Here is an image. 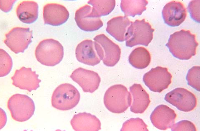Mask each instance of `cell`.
<instances>
[{"label": "cell", "instance_id": "2", "mask_svg": "<svg viewBox=\"0 0 200 131\" xmlns=\"http://www.w3.org/2000/svg\"><path fill=\"white\" fill-rule=\"evenodd\" d=\"M104 103L107 109L114 113H121L131 105V96L126 88L121 84L110 87L104 96Z\"/></svg>", "mask_w": 200, "mask_h": 131}, {"label": "cell", "instance_id": "23", "mask_svg": "<svg viewBox=\"0 0 200 131\" xmlns=\"http://www.w3.org/2000/svg\"><path fill=\"white\" fill-rule=\"evenodd\" d=\"M146 0H121V8L125 16L135 17L140 15L146 10Z\"/></svg>", "mask_w": 200, "mask_h": 131}, {"label": "cell", "instance_id": "11", "mask_svg": "<svg viewBox=\"0 0 200 131\" xmlns=\"http://www.w3.org/2000/svg\"><path fill=\"white\" fill-rule=\"evenodd\" d=\"M70 77L77 83L85 92L92 93L98 88L101 78L94 71L79 67L75 70Z\"/></svg>", "mask_w": 200, "mask_h": 131}, {"label": "cell", "instance_id": "24", "mask_svg": "<svg viewBox=\"0 0 200 131\" xmlns=\"http://www.w3.org/2000/svg\"><path fill=\"white\" fill-rule=\"evenodd\" d=\"M88 3L93 7L92 14L98 17L110 13L114 9L116 4L115 0H90Z\"/></svg>", "mask_w": 200, "mask_h": 131}, {"label": "cell", "instance_id": "29", "mask_svg": "<svg viewBox=\"0 0 200 131\" xmlns=\"http://www.w3.org/2000/svg\"><path fill=\"white\" fill-rule=\"evenodd\" d=\"M199 2V0L191 1L188 7L191 18L198 23L200 22Z\"/></svg>", "mask_w": 200, "mask_h": 131}, {"label": "cell", "instance_id": "20", "mask_svg": "<svg viewBox=\"0 0 200 131\" xmlns=\"http://www.w3.org/2000/svg\"><path fill=\"white\" fill-rule=\"evenodd\" d=\"M131 22L125 16L113 17L107 22L106 31L119 41H125V36Z\"/></svg>", "mask_w": 200, "mask_h": 131}, {"label": "cell", "instance_id": "18", "mask_svg": "<svg viewBox=\"0 0 200 131\" xmlns=\"http://www.w3.org/2000/svg\"><path fill=\"white\" fill-rule=\"evenodd\" d=\"M70 124L75 131H98L101 129V124L95 116L86 112L74 115Z\"/></svg>", "mask_w": 200, "mask_h": 131}, {"label": "cell", "instance_id": "19", "mask_svg": "<svg viewBox=\"0 0 200 131\" xmlns=\"http://www.w3.org/2000/svg\"><path fill=\"white\" fill-rule=\"evenodd\" d=\"M130 90L133 98L131 111L136 114L143 113L150 103L149 94L140 84H134L130 87Z\"/></svg>", "mask_w": 200, "mask_h": 131}, {"label": "cell", "instance_id": "1", "mask_svg": "<svg viewBox=\"0 0 200 131\" xmlns=\"http://www.w3.org/2000/svg\"><path fill=\"white\" fill-rule=\"evenodd\" d=\"M198 45L196 35L189 30L184 29L171 35L165 45L174 56L183 60H188L195 56Z\"/></svg>", "mask_w": 200, "mask_h": 131}, {"label": "cell", "instance_id": "17", "mask_svg": "<svg viewBox=\"0 0 200 131\" xmlns=\"http://www.w3.org/2000/svg\"><path fill=\"white\" fill-rule=\"evenodd\" d=\"M69 17L68 10L63 5L51 3L44 7L43 17L45 24L60 26L66 22Z\"/></svg>", "mask_w": 200, "mask_h": 131}, {"label": "cell", "instance_id": "7", "mask_svg": "<svg viewBox=\"0 0 200 131\" xmlns=\"http://www.w3.org/2000/svg\"><path fill=\"white\" fill-rule=\"evenodd\" d=\"M4 43L16 54L23 52L31 42L32 31L29 28L14 27L5 35Z\"/></svg>", "mask_w": 200, "mask_h": 131}, {"label": "cell", "instance_id": "27", "mask_svg": "<svg viewBox=\"0 0 200 131\" xmlns=\"http://www.w3.org/2000/svg\"><path fill=\"white\" fill-rule=\"evenodd\" d=\"M147 126L139 118L131 119L125 122L121 131H148Z\"/></svg>", "mask_w": 200, "mask_h": 131}, {"label": "cell", "instance_id": "22", "mask_svg": "<svg viewBox=\"0 0 200 131\" xmlns=\"http://www.w3.org/2000/svg\"><path fill=\"white\" fill-rule=\"evenodd\" d=\"M128 60L130 63L134 67L143 69L149 65L151 56L147 49L143 47H139L132 51Z\"/></svg>", "mask_w": 200, "mask_h": 131}, {"label": "cell", "instance_id": "15", "mask_svg": "<svg viewBox=\"0 0 200 131\" xmlns=\"http://www.w3.org/2000/svg\"><path fill=\"white\" fill-rule=\"evenodd\" d=\"M162 16L165 23L171 27L178 26L183 22L187 16L186 8L180 2L172 1L167 3L162 11Z\"/></svg>", "mask_w": 200, "mask_h": 131}, {"label": "cell", "instance_id": "13", "mask_svg": "<svg viewBox=\"0 0 200 131\" xmlns=\"http://www.w3.org/2000/svg\"><path fill=\"white\" fill-rule=\"evenodd\" d=\"M93 39L101 47L103 64L108 66H114L120 58L121 50L119 46L103 34L97 35Z\"/></svg>", "mask_w": 200, "mask_h": 131}, {"label": "cell", "instance_id": "9", "mask_svg": "<svg viewBox=\"0 0 200 131\" xmlns=\"http://www.w3.org/2000/svg\"><path fill=\"white\" fill-rule=\"evenodd\" d=\"M164 99L179 110L185 112L192 110L197 105L195 95L183 88H176L168 93L165 95Z\"/></svg>", "mask_w": 200, "mask_h": 131}, {"label": "cell", "instance_id": "10", "mask_svg": "<svg viewBox=\"0 0 200 131\" xmlns=\"http://www.w3.org/2000/svg\"><path fill=\"white\" fill-rule=\"evenodd\" d=\"M75 55L79 62L89 66L96 65L101 60L98 44L91 40H85L79 44Z\"/></svg>", "mask_w": 200, "mask_h": 131}, {"label": "cell", "instance_id": "5", "mask_svg": "<svg viewBox=\"0 0 200 131\" xmlns=\"http://www.w3.org/2000/svg\"><path fill=\"white\" fill-rule=\"evenodd\" d=\"M80 99L78 90L69 83L59 85L54 91L51 97V104L54 108L61 110H68L75 107Z\"/></svg>", "mask_w": 200, "mask_h": 131}, {"label": "cell", "instance_id": "8", "mask_svg": "<svg viewBox=\"0 0 200 131\" xmlns=\"http://www.w3.org/2000/svg\"><path fill=\"white\" fill-rule=\"evenodd\" d=\"M172 77L167 68L158 66L145 73L143 80L151 91L160 93L167 88L171 82Z\"/></svg>", "mask_w": 200, "mask_h": 131}, {"label": "cell", "instance_id": "16", "mask_svg": "<svg viewBox=\"0 0 200 131\" xmlns=\"http://www.w3.org/2000/svg\"><path fill=\"white\" fill-rule=\"evenodd\" d=\"M176 114L174 110L166 105L157 106L152 112L150 119L153 125L161 130L171 128L174 124Z\"/></svg>", "mask_w": 200, "mask_h": 131}, {"label": "cell", "instance_id": "6", "mask_svg": "<svg viewBox=\"0 0 200 131\" xmlns=\"http://www.w3.org/2000/svg\"><path fill=\"white\" fill-rule=\"evenodd\" d=\"M7 106L12 118L19 122L29 120L33 115L35 108L34 102L31 98L19 94L11 96L8 101Z\"/></svg>", "mask_w": 200, "mask_h": 131}, {"label": "cell", "instance_id": "12", "mask_svg": "<svg viewBox=\"0 0 200 131\" xmlns=\"http://www.w3.org/2000/svg\"><path fill=\"white\" fill-rule=\"evenodd\" d=\"M38 76L36 71H32L31 68L23 66L15 71L11 77L12 84L20 89L30 92L40 87L41 80L38 79Z\"/></svg>", "mask_w": 200, "mask_h": 131}, {"label": "cell", "instance_id": "25", "mask_svg": "<svg viewBox=\"0 0 200 131\" xmlns=\"http://www.w3.org/2000/svg\"><path fill=\"white\" fill-rule=\"evenodd\" d=\"M200 66H194L189 70L186 77L188 85L199 91L200 90Z\"/></svg>", "mask_w": 200, "mask_h": 131}, {"label": "cell", "instance_id": "26", "mask_svg": "<svg viewBox=\"0 0 200 131\" xmlns=\"http://www.w3.org/2000/svg\"><path fill=\"white\" fill-rule=\"evenodd\" d=\"M12 66V59L4 50L0 49V77H4L10 72Z\"/></svg>", "mask_w": 200, "mask_h": 131}, {"label": "cell", "instance_id": "21", "mask_svg": "<svg viewBox=\"0 0 200 131\" xmlns=\"http://www.w3.org/2000/svg\"><path fill=\"white\" fill-rule=\"evenodd\" d=\"M38 6L33 1H23L17 6L16 10L17 17L24 23L30 24L35 22L38 17Z\"/></svg>", "mask_w": 200, "mask_h": 131}, {"label": "cell", "instance_id": "28", "mask_svg": "<svg viewBox=\"0 0 200 131\" xmlns=\"http://www.w3.org/2000/svg\"><path fill=\"white\" fill-rule=\"evenodd\" d=\"M172 131H196L194 125L191 122L187 120L181 121L171 128Z\"/></svg>", "mask_w": 200, "mask_h": 131}, {"label": "cell", "instance_id": "30", "mask_svg": "<svg viewBox=\"0 0 200 131\" xmlns=\"http://www.w3.org/2000/svg\"><path fill=\"white\" fill-rule=\"evenodd\" d=\"M2 2V3L1 2V6H5L3 7H1V9L2 10V11H3L5 12H8L10 10H11V9L12 8V5L14 3H13L15 2H13L12 3H10V2H12V0L9 3H4L2 1V0H1Z\"/></svg>", "mask_w": 200, "mask_h": 131}, {"label": "cell", "instance_id": "4", "mask_svg": "<svg viewBox=\"0 0 200 131\" xmlns=\"http://www.w3.org/2000/svg\"><path fill=\"white\" fill-rule=\"evenodd\" d=\"M154 30L144 19L131 22L125 36L126 46L132 47L141 45L147 46L153 39Z\"/></svg>", "mask_w": 200, "mask_h": 131}, {"label": "cell", "instance_id": "3", "mask_svg": "<svg viewBox=\"0 0 200 131\" xmlns=\"http://www.w3.org/2000/svg\"><path fill=\"white\" fill-rule=\"evenodd\" d=\"M64 48L58 41L47 39L41 41L37 46L35 55L38 61L47 66H53L58 64L64 56Z\"/></svg>", "mask_w": 200, "mask_h": 131}, {"label": "cell", "instance_id": "14", "mask_svg": "<svg viewBox=\"0 0 200 131\" xmlns=\"http://www.w3.org/2000/svg\"><path fill=\"white\" fill-rule=\"evenodd\" d=\"M92 7L86 4L80 7L75 12L74 19L78 27L81 30L87 32L98 30L103 25L100 17L93 16L91 13Z\"/></svg>", "mask_w": 200, "mask_h": 131}]
</instances>
